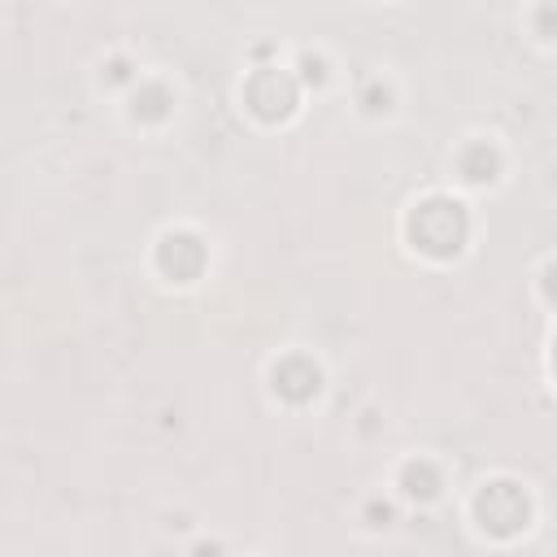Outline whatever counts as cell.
Returning <instances> with one entry per match:
<instances>
[{"label": "cell", "instance_id": "2", "mask_svg": "<svg viewBox=\"0 0 557 557\" xmlns=\"http://www.w3.org/2000/svg\"><path fill=\"white\" fill-rule=\"evenodd\" d=\"M479 518L492 535H509V531L527 527V496L513 483H492L479 496Z\"/></svg>", "mask_w": 557, "mask_h": 557}, {"label": "cell", "instance_id": "6", "mask_svg": "<svg viewBox=\"0 0 557 557\" xmlns=\"http://www.w3.org/2000/svg\"><path fill=\"white\" fill-rule=\"evenodd\" d=\"M405 487H409V496H435V474L426 466H409L405 470Z\"/></svg>", "mask_w": 557, "mask_h": 557}, {"label": "cell", "instance_id": "3", "mask_svg": "<svg viewBox=\"0 0 557 557\" xmlns=\"http://www.w3.org/2000/svg\"><path fill=\"white\" fill-rule=\"evenodd\" d=\"M248 100H252V109H257L261 117H278V113L292 109L296 87H292L287 74H278V70H261V74L248 83Z\"/></svg>", "mask_w": 557, "mask_h": 557}, {"label": "cell", "instance_id": "5", "mask_svg": "<svg viewBox=\"0 0 557 557\" xmlns=\"http://www.w3.org/2000/svg\"><path fill=\"white\" fill-rule=\"evenodd\" d=\"M274 387H278L283 396H292V400H305V396L318 392V370L305 366V361H283V366L274 370Z\"/></svg>", "mask_w": 557, "mask_h": 557}, {"label": "cell", "instance_id": "7", "mask_svg": "<svg viewBox=\"0 0 557 557\" xmlns=\"http://www.w3.org/2000/svg\"><path fill=\"white\" fill-rule=\"evenodd\" d=\"M544 287H548V296H553V300H557V265H553V270H548V283H544Z\"/></svg>", "mask_w": 557, "mask_h": 557}, {"label": "cell", "instance_id": "4", "mask_svg": "<svg viewBox=\"0 0 557 557\" xmlns=\"http://www.w3.org/2000/svg\"><path fill=\"white\" fill-rule=\"evenodd\" d=\"M200 261H205V252H200V244H196L191 235H170V239L161 244V265H165V270H174L178 278L196 274V270H200Z\"/></svg>", "mask_w": 557, "mask_h": 557}, {"label": "cell", "instance_id": "1", "mask_svg": "<svg viewBox=\"0 0 557 557\" xmlns=\"http://www.w3.org/2000/svg\"><path fill=\"white\" fill-rule=\"evenodd\" d=\"M413 239H418L426 252H435V257L457 252L461 239H466V218H461V209L448 205V200H426V205L413 213Z\"/></svg>", "mask_w": 557, "mask_h": 557}]
</instances>
